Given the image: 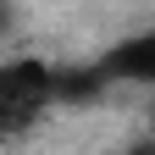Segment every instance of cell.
Masks as SVG:
<instances>
[{
	"instance_id": "cell-1",
	"label": "cell",
	"mask_w": 155,
	"mask_h": 155,
	"mask_svg": "<svg viewBox=\"0 0 155 155\" xmlns=\"http://www.w3.org/2000/svg\"><path fill=\"white\" fill-rule=\"evenodd\" d=\"M61 100V72L33 61V55H17V61H0V144H17L50 116V105Z\"/></svg>"
},
{
	"instance_id": "cell-2",
	"label": "cell",
	"mask_w": 155,
	"mask_h": 155,
	"mask_svg": "<svg viewBox=\"0 0 155 155\" xmlns=\"http://www.w3.org/2000/svg\"><path fill=\"white\" fill-rule=\"evenodd\" d=\"M94 78L100 83H144V89H155V28L111 45L100 55V67H94Z\"/></svg>"
},
{
	"instance_id": "cell-3",
	"label": "cell",
	"mask_w": 155,
	"mask_h": 155,
	"mask_svg": "<svg viewBox=\"0 0 155 155\" xmlns=\"http://www.w3.org/2000/svg\"><path fill=\"white\" fill-rule=\"evenodd\" d=\"M127 155H155V150H127Z\"/></svg>"
},
{
	"instance_id": "cell-4",
	"label": "cell",
	"mask_w": 155,
	"mask_h": 155,
	"mask_svg": "<svg viewBox=\"0 0 155 155\" xmlns=\"http://www.w3.org/2000/svg\"><path fill=\"white\" fill-rule=\"evenodd\" d=\"M0 28H6V11H0Z\"/></svg>"
}]
</instances>
